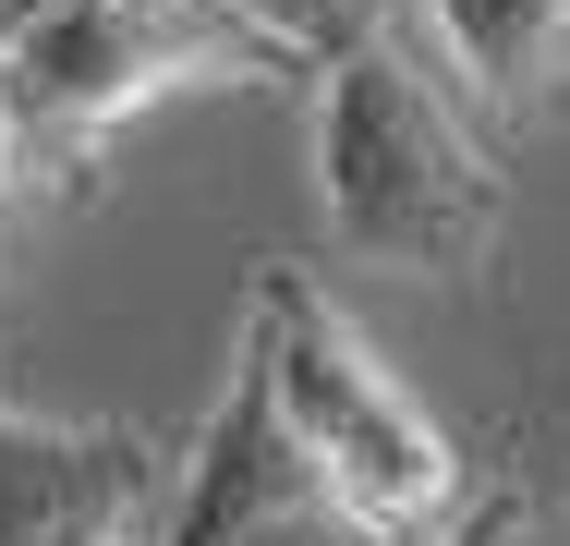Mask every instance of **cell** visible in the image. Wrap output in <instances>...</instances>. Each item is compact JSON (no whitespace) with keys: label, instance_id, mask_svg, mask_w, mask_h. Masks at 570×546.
Returning <instances> with one entry per match:
<instances>
[{"label":"cell","instance_id":"obj_3","mask_svg":"<svg viewBox=\"0 0 570 546\" xmlns=\"http://www.w3.org/2000/svg\"><path fill=\"white\" fill-rule=\"evenodd\" d=\"M183 86H292V49H267L230 0H49L0 61L12 183H86Z\"/></svg>","mask_w":570,"mask_h":546},{"label":"cell","instance_id":"obj_6","mask_svg":"<svg viewBox=\"0 0 570 546\" xmlns=\"http://www.w3.org/2000/svg\"><path fill=\"white\" fill-rule=\"evenodd\" d=\"M413 25L498 134L570 121V0H413Z\"/></svg>","mask_w":570,"mask_h":546},{"label":"cell","instance_id":"obj_4","mask_svg":"<svg viewBox=\"0 0 570 546\" xmlns=\"http://www.w3.org/2000/svg\"><path fill=\"white\" fill-rule=\"evenodd\" d=\"M195 437L170 426H49L0 401V546H170Z\"/></svg>","mask_w":570,"mask_h":546},{"label":"cell","instance_id":"obj_8","mask_svg":"<svg viewBox=\"0 0 570 546\" xmlns=\"http://www.w3.org/2000/svg\"><path fill=\"white\" fill-rule=\"evenodd\" d=\"M522 535H534V498H522V486H473L438 546H522Z\"/></svg>","mask_w":570,"mask_h":546},{"label":"cell","instance_id":"obj_2","mask_svg":"<svg viewBox=\"0 0 570 546\" xmlns=\"http://www.w3.org/2000/svg\"><path fill=\"white\" fill-rule=\"evenodd\" d=\"M243 364L267 377L279 426L304 449V474L328 486V510L364 523L376 546H438L461 523V449L450 426L376 364V340L352 328V304L316 267H255L243 292Z\"/></svg>","mask_w":570,"mask_h":546},{"label":"cell","instance_id":"obj_1","mask_svg":"<svg viewBox=\"0 0 570 546\" xmlns=\"http://www.w3.org/2000/svg\"><path fill=\"white\" fill-rule=\"evenodd\" d=\"M316 207H328V243L364 267L473 280L498 255L510 183L473 134V98L438 74L425 25L316 74Z\"/></svg>","mask_w":570,"mask_h":546},{"label":"cell","instance_id":"obj_9","mask_svg":"<svg viewBox=\"0 0 570 546\" xmlns=\"http://www.w3.org/2000/svg\"><path fill=\"white\" fill-rule=\"evenodd\" d=\"M37 12H49V0H0V61H12V37H24Z\"/></svg>","mask_w":570,"mask_h":546},{"label":"cell","instance_id":"obj_7","mask_svg":"<svg viewBox=\"0 0 570 546\" xmlns=\"http://www.w3.org/2000/svg\"><path fill=\"white\" fill-rule=\"evenodd\" d=\"M267 49H292V74H341L352 49L413 37V0H230Z\"/></svg>","mask_w":570,"mask_h":546},{"label":"cell","instance_id":"obj_5","mask_svg":"<svg viewBox=\"0 0 570 546\" xmlns=\"http://www.w3.org/2000/svg\"><path fill=\"white\" fill-rule=\"evenodd\" d=\"M170 546H376V535L328 510V486L304 474V449H292V426H279L267 377L230 364L219 413L195 426V474H183Z\"/></svg>","mask_w":570,"mask_h":546}]
</instances>
